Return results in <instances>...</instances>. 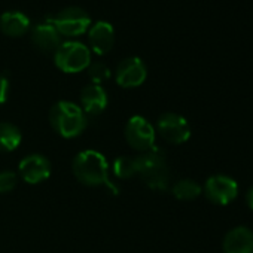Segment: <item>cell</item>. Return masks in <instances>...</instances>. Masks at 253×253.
Listing matches in <instances>:
<instances>
[{"label":"cell","instance_id":"cell-1","mask_svg":"<svg viewBox=\"0 0 253 253\" xmlns=\"http://www.w3.org/2000/svg\"><path fill=\"white\" fill-rule=\"evenodd\" d=\"M73 176L86 186H107L115 194L116 188L109 180V166L106 158L95 151H84L76 155L72 166Z\"/></svg>","mask_w":253,"mask_h":253},{"label":"cell","instance_id":"cell-2","mask_svg":"<svg viewBox=\"0 0 253 253\" xmlns=\"http://www.w3.org/2000/svg\"><path fill=\"white\" fill-rule=\"evenodd\" d=\"M49 122L61 137L73 139L85 130L86 116L78 104L72 101H58L51 109Z\"/></svg>","mask_w":253,"mask_h":253},{"label":"cell","instance_id":"cell-3","mask_svg":"<svg viewBox=\"0 0 253 253\" xmlns=\"http://www.w3.org/2000/svg\"><path fill=\"white\" fill-rule=\"evenodd\" d=\"M137 161V174L142 180L152 189L164 191L169 186L170 171L164 157V152L158 148H154L142 155L136 157Z\"/></svg>","mask_w":253,"mask_h":253},{"label":"cell","instance_id":"cell-4","mask_svg":"<svg viewBox=\"0 0 253 253\" xmlns=\"http://www.w3.org/2000/svg\"><path fill=\"white\" fill-rule=\"evenodd\" d=\"M54 61L63 72L78 73L89 66L91 52L85 43L78 41H67L63 42L54 52Z\"/></svg>","mask_w":253,"mask_h":253},{"label":"cell","instance_id":"cell-5","mask_svg":"<svg viewBox=\"0 0 253 253\" xmlns=\"http://www.w3.org/2000/svg\"><path fill=\"white\" fill-rule=\"evenodd\" d=\"M49 20L57 27L60 35L64 36L82 35L91 26L89 14L79 6H67L63 11H60L57 15L51 17Z\"/></svg>","mask_w":253,"mask_h":253},{"label":"cell","instance_id":"cell-6","mask_svg":"<svg viewBox=\"0 0 253 253\" xmlns=\"http://www.w3.org/2000/svg\"><path fill=\"white\" fill-rule=\"evenodd\" d=\"M125 140L140 152H148L155 148V130L152 124L143 116H133L125 125Z\"/></svg>","mask_w":253,"mask_h":253},{"label":"cell","instance_id":"cell-7","mask_svg":"<svg viewBox=\"0 0 253 253\" xmlns=\"http://www.w3.org/2000/svg\"><path fill=\"white\" fill-rule=\"evenodd\" d=\"M158 133L171 145H182L191 137V126L188 121L177 113H164L158 119Z\"/></svg>","mask_w":253,"mask_h":253},{"label":"cell","instance_id":"cell-8","mask_svg":"<svg viewBox=\"0 0 253 253\" xmlns=\"http://www.w3.org/2000/svg\"><path fill=\"white\" fill-rule=\"evenodd\" d=\"M204 194L211 203L226 206L237 198L238 185L232 177L222 176V174L211 176L207 179L204 185Z\"/></svg>","mask_w":253,"mask_h":253},{"label":"cell","instance_id":"cell-9","mask_svg":"<svg viewBox=\"0 0 253 253\" xmlns=\"http://www.w3.org/2000/svg\"><path fill=\"white\" fill-rule=\"evenodd\" d=\"M148 75L145 63L139 57H126L116 67V82L122 88H134L145 82Z\"/></svg>","mask_w":253,"mask_h":253},{"label":"cell","instance_id":"cell-10","mask_svg":"<svg viewBox=\"0 0 253 253\" xmlns=\"http://www.w3.org/2000/svg\"><path fill=\"white\" fill-rule=\"evenodd\" d=\"M20 176L30 185H38L51 176V163L43 155H29L20 163Z\"/></svg>","mask_w":253,"mask_h":253},{"label":"cell","instance_id":"cell-11","mask_svg":"<svg viewBox=\"0 0 253 253\" xmlns=\"http://www.w3.org/2000/svg\"><path fill=\"white\" fill-rule=\"evenodd\" d=\"M32 42L35 43L36 48H39L43 52H55L57 48L63 43L61 35L57 30V27L51 23V20H46L45 23H41L33 27Z\"/></svg>","mask_w":253,"mask_h":253},{"label":"cell","instance_id":"cell-12","mask_svg":"<svg viewBox=\"0 0 253 253\" xmlns=\"http://www.w3.org/2000/svg\"><path fill=\"white\" fill-rule=\"evenodd\" d=\"M88 41H89L91 49L95 54L103 55V54L109 52L115 42L113 26L107 21H97L95 24L91 26V29L88 32Z\"/></svg>","mask_w":253,"mask_h":253},{"label":"cell","instance_id":"cell-13","mask_svg":"<svg viewBox=\"0 0 253 253\" xmlns=\"http://www.w3.org/2000/svg\"><path fill=\"white\" fill-rule=\"evenodd\" d=\"M82 110L88 116H98L107 106V94L101 85L91 84L81 91Z\"/></svg>","mask_w":253,"mask_h":253},{"label":"cell","instance_id":"cell-14","mask_svg":"<svg viewBox=\"0 0 253 253\" xmlns=\"http://www.w3.org/2000/svg\"><path fill=\"white\" fill-rule=\"evenodd\" d=\"M225 253H253V231L246 226L231 229L223 240Z\"/></svg>","mask_w":253,"mask_h":253},{"label":"cell","instance_id":"cell-15","mask_svg":"<svg viewBox=\"0 0 253 253\" xmlns=\"http://www.w3.org/2000/svg\"><path fill=\"white\" fill-rule=\"evenodd\" d=\"M0 29L9 36H21L30 29V18L21 11H6L0 15Z\"/></svg>","mask_w":253,"mask_h":253},{"label":"cell","instance_id":"cell-16","mask_svg":"<svg viewBox=\"0 0 253 253\" xmlns=\"http://www.w3.org/2000/svg\"><path fill=\"white\" fill-rule=\"evenodd\" d=\"M23 140L18 126L9 122H0V152L15 151Z\"/></svg>","mask_w":253,"mask_h":253},{"label":"cell","instance_id":"cell-17","mask_svg":"<svg viewBox=\"0 0 253 253\" xmlns=\"http://www.w3.org/2000/svg\"><path fill=\"white\" fill-rule=\"evenodd\" d=\"M200 194H201V186L192 179H182L176 182L173 186V195L177 200H183V201L195 200L197 197H200Z\"/></svg>","mask_w":253,"mask_h":253},{"label":"cell","instance_id":"cell-18","mask_svg":"<svg viewBox=\"0 0 253 253\" xmlns=\"http://www.w3.org/2000/svg\"><path fill=\"white\" fill-rule=\"evenodd\" d=\"M113 173L119 179H130L137 174L136 157H119L113 163Z\"/></svg>","mask_w":253,"mask_h":253},{"label":"cell","instance_id":"cell-19","mask_svg":"<svg viewBox=\"0 0 253 253\" xmlns=\"http://www.w3.org/2000/svg\"><path fill=\"white\" fill-rule=\"evenodd\" d=\"M88 76L91 78L92 84L100 85L101 82L110 78V69L103 61H94V63H89L88 66Z\"/></svg>","mask_w":253,"mask_h":253},{"label":"cell","instance_id":"cell-20","mask_svg":"<svg viewBox=\"0 0 253 253\" xmlns=\"http://www.w3.org/2000/svg\"><path fill=\"white\" fill-rule=\"evenodd\" d=\"M18 182V176L14 171L5 170V171H0V194H6L11 192Z\"/></svg>","mask_w":253,"mask_h":253},{"label":"cell","instance_id":"cell-21","mask_svg":"<svg viewBox=\"0 0 253 253\" xmlns=\"http://www.w3.org/2000/svg\"><path fill=\"white\" fill-rule=\"evenodd\" d=\"M8 91H9V82L2 73H0V104H3L6 101Z\"/></svg>","mask_w":253,"mask_h":253},{"label":"cell","instance_id":"cell-22","mask_svg":"<svg viewBox=\"0 0 253 253\" xmlns=\"http://www.w3.org/2000/svg\"><path fill=\"white\" fill-rule=\"evenodd\" d=\"M247 204H249V207L253 210V188L247 192Z\"/></svg>","mask_w":253,"mask_h":253}]
</instances>
